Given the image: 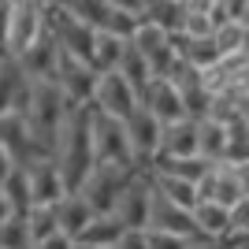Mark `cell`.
Returning <instances> with one entry per match:
<instances>
[{
	"instance_id": "6da1fadb",
	"label": "cell",
	"mask_w": 249,
	"mask_h": 249,
	"mask_svg": "<svg viewBox=\"0 0 249 249\" xmlns=\"http://www.w3.org/2000/svg\"><path fill=\"white\" fill-rule=\"evenodd\" d=\"M45 34V0H8L4 4V52L19 56Z\"/></svg>"
},
{
	"instance_id": "7a4b0ae2",
	"label": "cell",
	"mask_w": 249,
	"mask_h": 249,
	"mask_svg": "<svg viewBox=\"0 0 249 249\" xmlns=\"http://www.w3.org/2000/svg\"><path fill=\"white\" fill-rule=\"evenodd\" d=\"M89 112V145H93V164H115V167H138L130 160V149H126V134H123V119H112V115L97 112L86 104ZM142 171V167H138Z\"/></svg>"
},
{
	"instance_id": "3957f363",
	"label": "cell",
	"mask_w": 249,
	"mask_h": 249,
	"mask_svg": "<svg viewBox=\"0 0 249 249\" xmlns=\"http://www.w3.org/2000/svg\"><path fill=\"white\" fill-rule=\"evenodd\" d=\"M138 167H115V164H93L89 167V175L78 182V194L89 208H93V216H112V205L119 197V190L126 186V178L134 175Z\"/></svg>"
},
{
	"instance_id": "277c9868",
	"label": "cell",
	"mask_w": 249,
	"mask_h": 249,
	"mask_svg": "<svg viewBox=\"0 0 249 249\" xmlns=\"http://www.w3.org/2000/svg\"><path fill=\"white\" fill-rule=\"evenodd\" d=\"M149 205H153V186H149L145 171H134L126 178V186L119 190V197L112 205V216L123 231H145L149 227Z\"/></svg>"
},
{
	"instance_id": "5b68a950",
	"label": "cell",
	"mask_w": 249,
	"mask_h": 249,
	"mask_svg": "<svg viewBox=\"0 0 249 249\" xmlns=\"http://www.w3.org/2000/svg\"><path fill=\"white\" fill-rule=\"evenodd\" d=\"M197 201H216L223 208H234L246 201V175L234 164H212L208 175L197 182Z\"/></svg>"
},
{
	"instance_id": "8992f818",
	"label": "cell",
	"mask_w": 249,
	"mask_h": 249,
	"mask_svg": "<svg viewBox=\"0 0 249 249\" xmlns=\"http://www.w3.org/2000/svg\"><path fill=\"white\" fill-rule=\"evenodd\" d=\"M123 134H126V149H130V160H134L142 171L156 160V149H160V123L138 104L134 112L123 119Z\"/></svg>"
},
{
	"instance_id": "52a82bcc",
	"label": "cell",
	"mask_w": 249,
	"mask_h": 249,
	"mask_svg": "<svg viewBox=\"0 0 249 249\" xmlns=\"http://www.w3.org/2000/svg\"><path fill=\"white\" fill-rule=\"evenodd\" d=\"M89 108L112 115V119H126V115L138 108V89L126 82L119 71H108V74H97V86H93V101Z\"/></svg>"
},
{
	"instance_id": "ba28073f",
	"label": "cell",
	"mask_w": 249,
	"mask_h": 249,
	"mask_svg": "<svg viewBox=\"0 0 249 249\" xmlns=\"http://www.w3.org/2000/svg\"><path fill=\"white\" fill-rule=\"evenodd\" d=\"M56 89L63 93V101L71 108H86L93 101V86H97V71L89 63L74 60V56H63L60 52V63H56Z\"/></svg>"
},
{
	"instance_id": "9c48e42d",
	"label": "cell",
	"mask_w": 249,
	"mask_h": 249,
	"mask_svg": "<svg viewBox=\"0 0 249 249\" xmlns=\"http://www.w3.org/2000/svg\"><path fill=\"white\" fill-rule=\"evenodd\" d=\"M0 145L8 149V156H11L19 167L34 164V160H41V156H49L41 145H37V138H34L30 123H26L22 115H15V112L0 115Z\"/></svg>"
},
{
	"instance_id": "30bf717a",
	"label": "cell",
	"mask_w": 249,
	"mask_h": 249,
	"mask_svg": "<svg viewBox=\"0 0 249 249\" xmlns=\"http://www.w3.org/2000/svg\"><path fill=\"white\" fill-rule=\"evenodd\" d=\"M138 104L153 115L156 123H171V119H182V97H178L175 82L171 78H149L142 89H138Z\"/></svg>"
},
{
	"instance_id": "8fae6325",
	"label": "cell",
	"mask_w": 249,
	"mask_h": 249,
	"mask_svg": "<svg viewBox=\"0 0 249 249\" xmlns=\"http://www.w3.org/2000/svg\"><path fill=\"white\" fill-rule=\"evenodd\" d=\"M30 78L19 71L15 56L0 52V115H26V104H30Z\"/></svg>"
},
{
	"instance_id": "7c38bea8",
	"label": "cell",
	"mask_w": 249,
	"mask_h": 249,
	"mask_svg": "<svg viewBox=\"0 0 249 249\" xmlns=\"http://www.w3.org/2000/svg\"><path fill=\"white\" fill-rule=\"evenodd\" d=\"M15 63H19V71L26 74L30 82H52V78H56V63H60V49H56V41L49 37V30L34 45H26V49L15 56Z\"/></svg>"
},
{
	"instance_id": "4fadbf2b",
	"label": "cell",
	"mask_w": 249,
	"mask_h": 249,
	"mask_svg": "<svg viewBox=\"0 0 249 249\" xmlns=\"http://www.w3.org/2000/svg\"><path fill=\"white\" fill-rule=\"evenodd\" d=\"M22 171H26V182H30V201L34 205H56V201L67 194L63 175H60V167H56L52 156L34 160V164H26Z\"/></svg>"
},
{
	"instance_id": "5bb4252c",
	"label": "cell",
	"mask_w": 249,
	"mask_h": 249,
	"mask_svg": "<svg viewBox=\"0 0 249 249\" xmlns=\"http://www.w3.org/2000/svg\"><path fill=\"white\" fill-rule=\"evenodd\" d=\"M194 216V227H197V238H208V242H223L227 246L234 238V227H231V208L216 205V201H197L190 208ZM238 242V238H234Z\"/></svg>"
},
{
	"instance_id": "9a60e30c",
	"label": "cell",
	"mask_w": 249,
	"mask_h": 249,
	"mask_svg": "<svg viewBox=\"0 0 249 249\" xmlns=\"http://www.w3.org/2000/svg\"><path fill=\"white\" fill-rule=\"evenodd\" d=\"M149 227L153 231H167V234H178V238H197V227H194V216L190 208H178L171 201H164L160 194H153V205H149Z\"/></svg>"
},
{
	"instance_id": "2e32d148",
	"label": "cell",
	"mask_w": 249,
	"mask_h": 249,
	"mask_svg": "<svg viewBox=\"0 0 249 249\" xmlns=\"http://www.w3.org/2000/svg\"><path fill=\"white\" fill-rule=\"evenodd\" d=\"M156 156H197V119H171L160 123V149Z\"/></svg>"
},
{
	"instance_id": "e0dca14e",
	"label": "cell",
	"mask_w": 249,
	"mask_h": 249,
	"mask_svg": "<svg viewBox=\"0 0 249 249\" xmlns=\"http://www.w3.org/2000/svg\"><path fill=\"white\" fill-rule=\"evenodd\" d=\"M52 216H56V231H60V234H67V238L74 242L78 234H82V227L93 219V208L82 201V194H78V190H67V194L52 205Z\"/></svg>"
},
{
	"instance_id": "ac0fdd59",
	"label": "cell",
	"mask_w": 249,
	"mask_h": 249,
	"mask_svg": "<svg viewBox=\"0 0 249 249\" xmlns=\"http://www.w3.org/2000/svg\"><path fill=\"white\" fill-rule=\"evenodd\" d=\"M223 149H227V123L216 119V115L197 119V156L208 160V164H219Z\"/></svg>"
},
{
	"instance_id": "d6986e66",
	"label": "cell",
	"mask_w": 249,
	"mask_h": 249,
	"mask_svg": "<svg viewBox=\"0 0 249 249\" xmlns=\"http://www.w3.org/2000/svg\"><path fill=\"white\" fill-rule=\"evenodd\" d=\"M126 49V37L119 34H108V30H93V49H89V67L97 74H108L119 67V56Z\"/></svg>"
},
{
	"instance_id": "ffe728a7",
	"label": "cell",
	"mask_w": 249,
	"mask_h": 249,
	"mask_svg": "<svg viewBox=\"0 0 249 249\" xmlns=\"http://www.w3.org/2000/svg\"><path fill=\"white\" fill-rule=\"evenodd\" d=\"M119 234H123V227L115 223V216H93L82 227V234L74 238V246L78 249H112L119 242Z\"/></svg>"
},
{
	"instance_id": "44dd1931",
	"label": "cell",
	"mask_w": 249,
	"mask_h": 249,
	"mask_svg": "<svg viewBox=\"0 0 249 249\" xmlns=\"http://www.w3.org/2000/svg\"><path fill=\"white\" fill-rule=\"evenodd\" d=\"M142 19L160 26L164 34H178L182 30V19H186V4H178V0H145Z\"/></svg>"
},
{
	"instance_id": "7402d4cb",
	"label": "cell",
	"mask_w": 249,
	"mask_h": 249,
	"mask_svg": "<svg viewBox=\"0 0 249 249\" xmlns=\"http://www.w3.org/2000/svg\"><path fill=\"white\" fill-rule=\"evenodd\" d=\"M145 175H149V171H145ZM149 186H153V194H160L164 201H171V205H178V208H194V205H197V186L186 182V178L149 175Z\"/></svg>"
},
{
	"instance_id": "603a6c76",
	"label": "cell",
	"mask_w": 249,
	"mask_h": 249,
	"mask_svg": "<svg viewBox=\"0 0 249 249\" xmlns=\"http://www.w3.org/2000/svg\"><path fill=\"white\" fill-rule=\"evenodd\" d=\"M212 45H216L219 60L234 56V52H246V22H234V19L219 22L216 30H212Z\"/></svg>"
},
{
	"instance_id": "cb8c5ba5",
	"label": "cell",
	"mask_w": 249,
	"mask_h": 249,
	"mask_svg": "<svg viewBox=\"0 0 249 249\" xmlns=\"http://www.w3.org/2000/svg\"><path fill=\"white\" fill-rule=\"evenodd\" d=\"M4 197H8V205H11V212L15 216H26L34 208V201H30V182H26V171L22 167H15L8 178H4Z\"/></svg>"
},
{
	"instance_id": "d4e9b609",
	"label": "cell",
	"mask_w": 249,
	"mask_h": 249,
	"mask_svg": "<svg viewBox=\"0 0 249 249\" xmlns=\"http://www.w3.org/2000/svg\"><path fill=\"white\" fill-rule=\"evenodd\" d=\"M115 71L123 74V78L134 86V89H142V86L153 78V74H149V63L138 56V49H134L130 41H126V49H123V56H119V67H115Z\"/></svg>"
},
{
	"instance_id": "484cf974",
	"label": "cell",
	"mask_w": 249,
	"mask_h": 249,
	"mask_svg": "<svg viewBox=\"0 0 249 249\" xmlns=\"http://www.w3.org/2000/svg\"><path fill=\"white\" fill-rule=\"evenodd\" d=\"M22 219H26V231H30V246H37V242H45L49 234H56V216H52V205H34Z\"/></svg>"
},
{
	"instance_id": "4316f807",
	"label": "cell",
	"mask_w": 249,
	"mask_h": 249,
	"mask_svg": "<svg viewBox=\"0 0 249 249\" xmlns=\"http://www.w3.org/2000/svg\"><path fill=\"white\" fill-rule=\"evenodd\" d=\"M0 249H34L30 246V231L22 216H8L0 223Z\"/></svg>"
},
{
	"instance_id": "83f0119b",
	"label": "cell",
	"mask_w": 249,
	"mask_h": 249,
	"mask_svg": "<svg viewBox=\"0 0 249 249\" xmlns=\"http://www.w3.org/2000/svg\"><path fill=\"white\" fill-rule=\"evenodd\" d=\"M182 37H208L212 34V19L201 15V11H186V19H182Z\"/></svg>"
},
{
	"instance_id": "f1b7e54d",
	"label": "cell",
	"mask_w": 249,
	"mask_h": 249,
	"mask_svg": "<svg viewBox=\"0 0 249 249\" xmlns=\"http://www.w3.org/2000/svg\"><path fill=\"white\" fill-rule=\"evenodd\" d=\"M145 242H149V249H186L190 246V238H178V234H167V231H153V227H145Z\"/></svg>"
},
{
	"instance_id": "f546056e",
	"label": "cell",
	"mask_w": 249,
	"mask_h": 249,
	"mask_svg": "<svg viewBox=\"0 0 249 249\" xmlns=\"http://www.w3.org/2000/svg\"><path fill=\"white\" fill-rule=\"evenodd\" d=\"M115 249H149L145 231H123V234H119V242H115Z\"/></svg>"
},
{
	"instance_id": "4dcf8cb0",
	"label": "cell",
	"mask_w": 249,
	"mask_h": 249,
	"mask_svg": "<svg viewBox=\"0 0 249 249\" xmlns=\"http://www.w3.org/2000/svg\"><path fill=\"white\" fill-rule=\"evenodd\" d=\"M104 4L123 11V15H134V19H142V8H145V0H104Z\"/></svg>"
},
{
	"instance_id": "1f68e13d",
	"label": "cell",
	"mask_w": 249,
	"mask_h": 249,
	"mask_svg": "<svg viewBox=\"0 0 249 249\" xmlns=\"http://www.w3.org/2000/svg\"><path fill=\"white\" fill-rule=\"evenodd\" d=\"M34 249H74V242L67 238V234H60V231H56V234H49L45 242H37Z\"/></svg>"
},
{
	"instance_id": "d6a6232c",
	"label": "cell",
	"mask_w": 249,
	"mask_h": 249,
	"mask_svg": "<svg viewBox=\"0 0 249 249\" xmlns=\"http://www.w3.org/2000/svg\"><path fill=\"white\" fill-rule=\"evenodd\" d=\"M15 167H19V164H15V160L8 156V149L0 145V186H4V178H8L11 171H15Z\"/></svg>"
},
{
	"instance_id": "836d02e7",
	"label": "cell",
	"mask_w": 249,
	"mask_h": 249,
	"mask_svg": "<svg viewBox=\"0 0 249 249\" xmlns=\"http://www.w3.org/2000/svg\"><path fill=\"white\" fill-rule=\"evenodd\" d=\"M186 249H227V246H223V242H208V238H194Z\"/></svg>"
},
{
	"instance_id": "e575fe53",
	"label": "cell",
	"mask_w": 249,
	"mask_h": 249,
	"mask_svg": "<svg viewBox=\"0 0 249 249\" xmlns=\"http://www.w3.org/2000/svg\"><path fill=\"white\" fill-rule=\"evenodd\" d=\"M8 216H15V212H11L8 197H4V190H0V223H4V219H8Z\"/></svg>"
},
{
	"instance_id": "d590c367",
	"label": "cell",
	"mask_w": 249,
	"mask_h": 249,
	"mask_svg": "<svg viewBox=\"0 0 249 249\" xmlns=\"http://www.w3.org/2000/svg\"><path fill=\"white\" fill-rule=\"evenodd\" d=\"M178 4H186V0H178Z\"/></svg>"
},
{
	"instance_id": "8d00e7d4",
	"label": "cell",
	"mask_w": 249,
	"mask_h": 249,
	"mask_svg": "<svg viewBox=\"0 0 249 249\" xmlns=\"http://www.w3.org/2000/svg\"><path fill=\"white\" fill-rule=\"evenodd\" d=\"M0 4H8V0H0Z\"/></svg>"
},
{
	"instance_id": "74e56055",
	"label": "cell",
	"mask_w": 249,
	"mask_h": 249,
	"mask_svg": "<svg viewBox=\"0 0 249 249\" xmlns=\"http://www.w3.org/2000/svg\"><path fill=\"white\" fill-rule=\"evenodd\" d=\"M74 249H78V246H74Z\"/></svg>"
},
{
	"instance_id": "f35d334b",
	"label": "cell",
	"mask_w": 249,
	"mask_h": 249,
	"mask_svg": "<svg viewBox=\"0 0 249 249\" xmlns=\"http://www.w3.org/2000/svg\"><path fill=\"white\" fill-rule=\"evenodd\" d=\"M112 249H115V246H112Z\"/></svg>"
}]
</instances>
